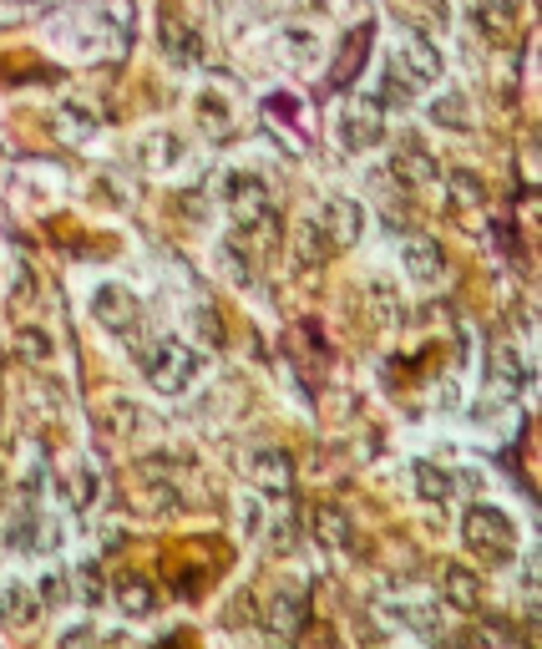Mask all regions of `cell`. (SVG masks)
I'll list each match as a JSON object with an SVG mask.
<instances>
[{"label": "cell", "mask_w": 542, "mask_h": 649, "mask_svg": "<svg viewBox=\"0 0 542 649\" xmlns=\"http://www.w3.org/2000/svg\"><path fill=\"white\" fill-rule=\"evenodd\" d=\"M56 649H102V635H97L92 619H71L61 635H56Z\"/></svg>", "instance_id": "obj_35"}, {"label": "cell", "mask_w": 542, "mask_h": 649, "mask_svg": "<svg viewBox=\"0 0 542 649\" xmlns=\"http://www.w3.org/2000/svg\"><path fill=\"white\" fill-rule=\"evenodd\" d=\"M274 649H284V639H279V645H274Z\"/></svg>", "instance_id": "obj_42"}, {"label": "cell", "mask_w": 542, "mask_h": 649, "mask_svg": "<svg viewBox=\"0 0 542 649\" xmlns=\"http://www.w3.org/2000/svg\"><path fill=\"white\" fill-rule=\"evenodd\" d=\"M92 199L102 203V209H122L127 193H117V178H92Z\"/></svg>", "instance_id": "obj_39"}, {"label": "cell", "mask_w": 542, "mask_h": 649, "mask_svg": "<svg viewBox=\"0 0 542 649\" xmlns=\"http://www.w3.org/2000/svg\"><path fill=\"white\" fill-rule=\"evenodd\" d=\"M52 41H56V52H67V56H102V52H112V15L92 11V5H77V11L52 21Z\"/></svg>", "instance_id": "obj_4"}, {"label": "cell", "mask_w": 542, "mask_h": 649, "mask_svg": "<svg viewBox=\"0 0 542 649\" xmlns=\"http://www.w3.org/2000/svg\"><path fill=\"white\" fill-rule=\"evenodd\" d=\"M218 203L228 209V219H234L238 228H264V224H274V209H269V188H264V178L259 172H249V168H228L224 172V183H218Z\"/></svg>", "instance_id": "obj_5"}, {"label": "cell", "mask_w": 542, "mask_h": 649, "mask_svg": "<svg viewBox=\"0 0 542 649\" xmlns=\"http://www.w3.org/2000/svg\"><path fill=\"white\" fill-rule=\"evenodd\" d=\"M426 118H431V127H441V133H472V122H476L466 92H437L431 107H426Z\"/></svg>", "instance_id": "obj_25"}, {"label": "cell", "mask_w": 542, "mask_h": 649, "mask_svg": "<svg viewBox=\"0 0 542 649\" xmlns=\"http://www.w3.org/2000/svg\"><path fill=\"white\" fill-rule=\"evenodd\" d=\"M56 127L67 137H77V143H87V137L102 127V118H97V107H87V102H61L56 107Z\"/></svg>", "instance_id": "obj_29"}, {"label": "cell", "mask_w": 542, "mask_h": 649, "mask_svg": "<svg viewBox=\"0 0 542 649\" xmlns=\"http://www.w3.org/2000/svg\"><path fill=\"white\" fill-rule=\"evenodd\" d=\"M158 52L172 71H193L203 61V41L178 11H162L158 15Z\"/></svg>", "instance_id": "obj_10"}, {"label": "cell", "mask_w": 542, "mask_h": 649, "mask_svg": "<svg viewBox=\"0 0 542 649\" xmlns=\"http://www.w3.org/2000/svg\"><path fill=\"white\" fill-rule=\"evenodd\" d=\"M112 598H117V609L127 614V619H137V624H143V619H153V614L162 609L158 589H153V583H147L143 573H127V579L117 583V594H112Z\"/></svg>", "instance_id": "obj_22"}, {"label": "cell", "mask_w": 542, "mask_h": 649, "mask_svg": "<svg viewBox=\"0 0 542 649\" xmlns=\"http://www.w3.org/2000/svg\"><path fill=\"white\" fill-rule=\"evenodd\" d=\"M274 56L294 71H315V67H325V36L309 26H279Z\"/></svg>", "instance_id": "obj_12"}, {"label": "cell", "mask_w": 542, "mask_h": 649, "mask_svg": "<svg viewBox=\"0 0 542 649\" xmlns=\"http://www.w3.org/2000/svg\"><path fill=\"white\" fill-rule=\"evenodd\" d=\"M441 71H447L441 46L431 36H416V31H400V36L391 41V52H385V77L396 81V87H406L410 97L426 92V87H437Z\"/></svg>", "instance_id": "obj_3"}, {"label": "cell", "mask_w": 542, "mask_h": 649, "mask_svg": "<svg viewBox=\"0 0 542 649\" xmlns=\"http://www.w3.org/2000/svg\"><path fill=\"white\" fill-rule=\"evenodd\" d=\"M67 583H71V598H81V604H102L106 598V579H102V563H92V558H81L77 569H67Z\"/></svg>", "instance_id": "obj_28"}, {"label": "cell", "mask_w": 542, "mask_h": 649, "mask_svg": "<svg viewBox=\"0 0 542 649\" xmlns=\"http://www.w3.org/2000/svg\"><path fill=\"white\" fill-rule=\"evenodd\" d=\"M315 538H319V548H345L350 538H355V528H350V513H345V507H335V503L315 507Z\"/></svg>", "instance_id": "obj_27"}, {"label": "cell", "mask_w": 542, "mask_h": 649, "mask_svg": "<svg viewBox=\"0 0 542 649\" xmlns=\"http://www.w3.org/2000/svg\"><path fill=\"white\" fill-rule=\"evenodd\" d=\"M365 46H371V26H355L350 36H345L340 46V67H335V81H350L360 71V56H365Z\"/></svg>", "instance_id": "obj_32"}, {"label": "cell", "mask_w": 542, "mask_h": 649, "mask_svg": "<svg viewBox=\"0 0 542 649\" xmlns=\"http://www.w3.org/2000/svg\"><path fill=\"white\" fill-rule=\"evenodd\" d=\"M193 122H199L203 137H228L234 133V97L224 92V87H199V97H193Z\"/></svg>", "instance_id": "obj_16"}, {"label": "cell", "mask_w": 542, "mask_h": 649, "mask_svg": "<svg viewBox=\"0 0 542 649\" xmlns=\"http://www.w3.org/2000/svg\"><path fill=\"white\" fill-rule=\"evenodd\" d=\"M87 310H92V320L102 325L106 335H137L143 331V300H137V290L133 284H122V279H102V284H92Z\"/></svg>", "instance_id": "obj_6"}, {"label": "cell", "mask_w": 542, "mask_h": 649, "mask_svg": "<svg viewBox=\"0 0 542 649\" xmlns=\"http://www.w3.org/2000/svg\"><path fill=\"white\" fill-rule=\"evenodd\" d=\"M97 422H102V432H112V437H137L143 426H153V416H147L133 396L112 391V396H102V406H97Z\"/></svg>", "instance_id": "obj_17"}, {"label": "cell", "mask_w": 542, "mask_h": 649, "mask_svg": "<svg viewBox=\"0 0 542 649\" xmlns=\"http://www.w3.org/2000/svg\"><path fill=\"white\" fill-rule=\"evenodd\" d=\"M451 199L476 209V203L487 199V193H482V178H476V172H451Z\"/></svg>", "instance_id": "obj_38"}, {"label": "cell", "mask_w": 542, "mask_h": 649, "mask_svg": "<svg viewBox=\"0 0 542 649\" xmlns=\"http://www.w3.org/2000/svg\"><path fill=\"white\" fill-rule=\"evenodd\" d=\"M462 544L466 553H476L482 563H497V569H507L517 558V523L507 507L497 503H472L462 513Z\"/></svg>", "instance_id": "obj_2"}, {"label": "cell", "mask_w": 542, "mask_h": 649, "mask_svg": "<svg viewBox=\"0 0 542 649\" xmlns=\"http://www.w3.org/2000/svg\"><path fill=\"white\" fill-rule=\"evenodd\" d=\"M294 254H300V259H305V265H325V259H330V239H325V228L315 224V219H309V224H300L294 228Z\"/></svg>", "instance_id": "obj_31"}, {"label": "cell", "mask_w": 542, "mask_h": 649, "mask_svg": "<svg viewBox=\"0 0 542 649\" xmlns=\"http://www.w3.org/2000/svg\"><path fill=\"white\" fill-rule=\"evenodd\" d=\"M269 112H274V118H284V122H300V97H290V92H274L269 97Z\"/></svg>", "instance_id": "obj_40"}, {"label": "cell", "mask_w": 542, "mask_h": 649, "mask_svg": "<svg viewBox=\"0 0 542 649\" xmlns=\"http://www.w3.org/2000/svg\"><path fill=\"white\" fill-rule=\"evenodd\" d=\"M522 381H528V366H522V350L503 340L497 350H492V385H497L503 396H512V391H517Z\"/></svg>", "instance_id": "obj_26"}, {"label": "cell", "mask_w": 542, "mask_h": 649, "mask_svg": "<svg viewBox=\"0 0 542 649\" xmlns=\"http://www.w3.org/2000/svg\"><path fill=\"white\" fill-rule=\"evenodd\" d=\"M335 143H340V153H350V158L375 153V147L385 143V112L371 102V97L340 107V118H335Z\"/></svg>", "instance_id": "obj_7"}, {"label": "cell", "mask_w": 542, "mask_h": 649, "mask_svg": "<svg viewBox=\"0 0 542 649\" xmlns=\"http://www.w3.org/2000/svg\"><path fill=\"white\" fill-rule=\"evenodd\" d=\"M36 589L21 579H5L0 583V629H31L36 624Z\"/></svg>", "instance_id": "obj_19"}, {"label": "cell", "mask_w": 542, "mask_h": 649, "mask_svg": "<svg viewBox=\"0 0 542 649\" xmlns=\"http://www.w3.org/2000/svg\"><path fill=\"white\" fill-rule=\"evenodd\" d=\"M137 366H143L147 385H153L158 396H188V391L203 381V356L188 340H178V335L147 340L143 350H137Z\"/></svg>", "instance_id": "obj_1"}, {"label": "cell", "mask_w": 542, "mask_h": 649, "mask_svg": "<svg viewBox=\"0 0 542 649\" xmlns=\"http://www.w3.org/2000/svg\"><path fill=\"white\" fill-rule=\"evenodd\" d=\"M213 254H218V269H224V275L234 279V284H249V279H253V275H249V269H253V265H249V254L238 249L234 239H224V244H218V249H213Z\"/></svg>", "instance_id": "obj_34"}, {"label": "cell", "mask_w": 542, "mask_h": 649, "mask_svg": "<svg viewBox=\"0 0 542 649\" xmlns=\"http://www.w3.org/2000/svg\"><path fill=\"white\" fill-rule=\"evenodd\" d=\"M31 294H36V275H31L26 265L11 269V284H5V300H11V310H26Z\"/></svg>", "instance_id": "obj_37"}, {"label": "cell", "mask_w": 542, "mask_h": 649, "mask_svg": "<svg viewBox=\"0 0 542 649\" xmlns=\"http://www.w3.org/2000/svg\"><path fill=\"white\" fill-rule=\"evenodd\" d=\"M385 614H391L406 635H421V639H437L441 629H447V609L421 594H406V598H396V604H385Z\"/></svg>", "instance_id": "obj_15"}, {"label": "cell", "mask_w": 542, "mask_h": 649, "mask_svg": "<svg viewBox=\"0 0 542 649\" xmlns=\"http://www.w3.org/2000/svg\"><path fill=\"white\" fill-rule=\"evenodd\" d=\"M441 594H447L451 609H462V614L482 609V579H476V569H466V563H451V569L441 573Z\"/></svg>", "instance_id": "obj_23"}, {"label": "cell", "mask_w": 542, "mask_h": 649, "mask_svg": "<svg viewBox=\"0 0 542 649\" xmlns=\"http://www.w3.org/2000/svg\"><path fill=\"white\" fill-rule=\"evenodd\" d=\"M15 356L21 360H31V366H46V360L56 356V340H52V331H41V325H15Z\"/></svg>", "instance_id": "obj_30"}, {"label": "cell", "mask_w": 542, "mask_h": 649, "mask_svg": "<svg viewBox=\"0 0 542 649\" xmlns=\"http://www.w3.org/2000/svg\"><path fill=\"white\" fill-rule=\"evenodd\" d=\"M133 158L143 172H153V178H172V172L188 163V143L183 133H172V127H153V133L137 137Z\"/></svg>", "instance_id": "obj_9"}, {"label": "cell", "mask_w": 542, "mask_h": 649, "mask_svg": "<svg viewBox=\"0 0 542 649\" xmlns=\"http://www.w3.org/2000/svg\"><path fill=\"white\" fill-rule=\"evenodd\" d=\"M472 478H456L451 467H441V462H410V492L421 497V503H431V507H441V503H456V492L466 488Z\"/></svg>", "instance_id": "obj_13"}, {"label": "cell", "mask_w": 542, "mask_h": 649, "mask_svg": "<svg viewBox=\"0 0 542 649\" xmlns=\"http://www.w3.org/2000/svg\"><path fill=\"white\" fill-rule=\"evenodd\" d=\"M264 624H269V635L290 645V639L300 635V624H305V594H300V589H274V598H269V609H264Z\"/></svg>", "instance_id": "obj_18"}, {"label": "cell", "mask_w": 542, "mask_h": 649, "mask_svg": "<svg viewBox=\"0 0 542 649\" xmlns=\"http://www.w3.org/2000/svg\"><path fill=\"white\" fill-rule=\"evenodd\" d=\"M400 279L416 284V290H437L441 279H447V254L431 234H410L400 239Z\"/></svg>", "instance_id": "obj_8"}, {"label": "cell", "mask_w": 542, "mask_h": 649, "mask_svg": "<svg viewBox=\"0 0 542 649\" xmlns=\"http://www.w3.org/2000/svg\"><path fill=\"white\" fill-rule=\"evenodd\" d=\"M290 457L279 447H253L249 451V478H253V488H269V492H284L290 488Z\"/></svg>", "instance_id": "obj_24"}, {"label": "cell", "mask_w": 542, "mask_h": 649, "mask_svg": "<svg viewBox=\"0 0 542 649\" xmlns=\"http://www.w3.org/2000/svg\"><path fill=\"white\" fill-rule=\"evenodd\" d=\"M517 21H522V5H517V0H472V26L487 41H507Z\"/></svg>", "instance_id": "obj_20"}, {"label": "cell", "mask_w": 542, "mask_h": 649, "mask_svg": "<svg viewBox=\"0 0 542 649\" xmlns=\"http://www.w3.org/2000/svg\"><path fill=\"white\" fill-rule=\"evenodd\" d=\"M0 482H5V472H0Z\"/></svg>", "instance_id": "obj_43"}, {"label": "cell", "mask_w": 542, "mask_h": 649, "mask_svg": "<svg viewBox=\"0 0 542 649\" xmlns=\"http://www.w3.org/2000/svg\"><path fill=\"white\" fill-rule=\"evenodd\" d=\"M290 5H294V11H305V15H325L335 0H290Z\"/></svg>", "instance_id": "obj_41"}, {"label": "cell", "mask_w": 542, "mask_h": 649, "mask_svg": "<svg viewBox=\"0 0 542 649\" xmlns=\"http://www.w3.org/2000/svg\"><path fill=\"white\" fill-rule=\"evenodd\" d=\"M269 528V507H264V497H259V492H244V497H238V533H244V538H259V533Z\"/></svg>", "instance_id": "obj_33"}, {"label": "cell", "mask_w": 542, "mask_h": 649, "mask_svg": "<svg viewBox=\"0 0 542 649\" xmlns=\"http://www.w3.org/2000/svg\"><path fill=\"white\" fill-rule=\"evenodd\" d=\"M71 598V583H67V569H52V573H41V583H36V604H67Z\"/></svg>", "instance_id": "obj_36"}, {"label": "cell", "mask_w": 542, "mask_h": 649, "mask_svg": "<svg viewBox=\"0 0 542 649\" xmlns=\"http://www.w3.org/2000/svg\"><path fill=\"white\" fill-rule=\"evenodd\" d=\"M315 224L325 228L330 249H350V244H360V234H365V209H360L355 199L335 193V199H325V209H319Z\"/></svg>", "instance_id": "obj_11"}, {"label": "cell", "mask_w": 542, "mask_h": 649, "mask_svg": "<svg viewBox=\"0 0 542 649\" xmlns=\"http://www.w3.org/2000/svg\"><path fill=\"white\" fill-rule=\"evenodd\" d=\"M385 178H396L400 188H431V183L441 178V168H437V158H431L426 147L400 143V147H391V163H385Z\"/></svg>", "instance_id": "obj_14"}, {"label": "cell", "mask_w": 542, "mask_h": 649, "mask_svg": "<svg viewBox=\"0 0 542 649\" xmlns=\"http://www.w3.org/2000/svg\"><path fill=\"white\" fill-rule=\"evenodd\" d=\"M61 492H67V503L77 507V513H92V507L102 503V472L77 457V462H67V472H61Z\"/></svg>", "instance_id": "obj_21"}]
</instances>
